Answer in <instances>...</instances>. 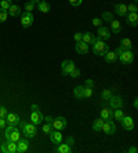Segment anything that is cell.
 I'll return each instance as SVG.
<instances>
[{
  "label": "cell",
  "mask_w": 138,
  "mask_h": 153,
  "mask_svg": "<svg viewBox=\"0 0 138 153\" xmlns=\"http://www.w3.org/2000/svg\"><path fill=\"white\" fill-rule=\"evenodd\" d=\"M115 53H116V55L120 58V61L124 65H128L134 61V54L131 53L130 50H124L122 47H117L116 50H115Z\"/></svg>",
  "instance_id": "6da1fadb"
},
{
  "label": "cell",
  "mask_w": 138,
  "mask_h": 153,
  "mask_svg": "<svg viewBox=\"0 0 138 153\" xmlns=\"http://www.w3.org/2000/svg\"><path fill=\"white\" fill-rule=\"evenodd\" d=\"M106 51H109V48H108V44H106L105 42H102L101 39L94 40V43H92V53L95 54V55H99V57H101V55H104Z\"/></svg>",
  "instance_id": "7a4b0ae2"
},
{
  "label": "cell",
  "mask_w": 138,
  "mask_h": 153,
  "mask_svg": "<svg viewBox=\"0 0 138 153\" xmlns=\"http://www.w3.org/2000/svg\"><path fill=\"white\" fill-rule=\"evenodd\" d=\"M19 126L22 127V132L25 134V137L26 138H33V137L36 135V132H37V130H36V126L33 124V123H25V121H19Z\"/></svg>",
  "instance_id": "3957f363"
},
{
  "label": "cell",
  "mask_w": 138,
  "mask_h": 153,
  "mask_svg": "<svg viewBox=\"0 0 138 153\" xmlns=\"http://www.w3.org/2000/svg\"><path fill=\"white\" fill-rule=\"evenodd\" d=\"M32 114H31V121H32L33 124H40L43 120H44V116L42 114V112L39 111V108L37 105H32Z\"/></svg>",
  "instance_id": "277c9868"
},
{
  "label": "cell",
  "mask_w": 138,
  "mask_h": 153,
  "mask_svg": "<svg viewBox=\"0 0 138 153\" xmlns=\"http://www.w3.org/2000/svg\"><path fill=\"white\" fill-rule=\"evenodd\" d=\"M6 138L7 141H13V142H17L18 139H19V131H18L15 126H8V128L6 130Z\"/></svg>",
  "instance_id": "5b68a950"
},
{
  "label": "cell",
  "mask_w": 138,
  "mask_h": 153,
  "mask_svg": "<svg viewBox=\"0 0 138 153\" xmlns=\"http://www.w3.org/2000/svg\"><path fill=\"white\" fill-rule=\"evenodd\" d=\"M33 24V15L29 11H24L21 14V25L24 28H29Z\"/></svg>",
  "instance_id": "8992f818"
},
{
  "label": "cell",
  "mask_w": 138,
  "mask_h": 153,
  "mask_svg": "<svg viewBox=\"0 0 138 153\" xmlns=\"http://www.w3.org/2000/svg\"><path fill=\"white\" fill-rule=\"evenodd\" d=\"M101 130H102L105 134H108V135H112L115 132V130H116V126H115V123L112 120H105L102 127H101Z\"/></svg>",
  "instance_id": "52a82bcc"
},
{
  "label": "cell",
  "mask_w": 138,
  "mask_h": 153,
  "mask_svg": "<svg viewBox=\"0 0 138 153\" xmlns=\"http://www.w3.org/2000/svg\"><path fill=\"white\" fill-rule=\"evenodd\" d=\"M1 152H4V153H15L17 152V142L7 141L6 143L1 145Z\"/></svg>",
  "instance_id": "ba28073f"
},
{
  "label": "cell",
  "mask_w": 138,
  "mask_h": 153,
  "mask_svg": "<svg viewBox=\"0 0 138 153\" xmlns=\"http://www.w3.org/2000/svg\"><path fill=\"white\" fill-rule=\"evenodd\" d=\"M51 126H53L54 130H60L61 131V130H64L66 127V120L64 117H57L51 121Z\"/></svg>",
  "instance_id": "9c48e42d"
},
{
  "label": "cell",
  "mask_w": 138,
  "mask_h": 153,
  "mask_svg": "<svg viewBox=\"0 0 138 153\" xmlns=\"http://www.w3.org/2000/svg\"><path fill=\"white\" fill-rule=\"evenodd\" d=\"M48 135H50V139H51V142H53L54 145H60V143L62 142V134L60 132V130H54V131L50 132Z\"/></svg>",
  "instance_id": "30bf717a"
},
{
  "label": "cell",
  "mask_w": 138,
  "mask_h": 153,
  "mask_svg": "<svg viewBox=\"0 0 138 153\" xmlns=\"http://www.w3.org/2000/svg\"><path fill=\"white\" fill-rule=\"evenodd\" d=\"M4 119H6V123H7L8 126H17V124H19V121H21L19 116L15 113H7V116Z\"/></svg>",
  "instance_id": "8fae6325"
},
{
  "label": "cell",
  "mask_w": 138,
  "mask_h": 153,
  "mask_svg": "<svg viewBox=\"0 0 138 153\" xmlns=\"http://www.w3.org/2000/svg\"><path fill=\"white\" fill-rule=\"evenodd\" d=\"M122 121V126H123L126 130H128V131H131L133 128H134V120L130 117V116H123V117L120 119Z\"/></svg>",
  "instance_id": "7c38bea8"
},
{
  "label": "cell",
  "mask_w": 138,
  "mask_h": 153,
  "mask_svg": "<svg viewBox=\"0 0 138 153\" xmlns=\"http://www.w3.org/2000/svg\"><path fill=\"white\" fill-rule=\"evenodd\" d=\"M29 148V142H28V139H18L17 141V152L18 153H25L26 150H28Z\"/></svg>",
  "instance_id": "4fadbf2b"
},
{
  "label": "cell",
  "mask_w": 138,
  "mask_h": 153,
  "mask_svg": "<svg viewBox=\"0 0 138 153\" xmlns=\"http://www.w3.org/2000/svg\"><path fill=\"white\" fill-rule=\"evenodd\" d=\"M73 68H75V64L72 62V61H69V59L64 61V62H62V75L69 76V73L72 72Z\"/></svg>",
  "instance_id": "5bb4252c"
},
{
  "label": "cell",
  "mask_w": 138,
  "mask_h": 153,
  "mask_svg": "<svg viewBox=\"0 0 138 153\" xmlns=\"http://www.w3.org/2000/svg\"><path fill=\"white\" fill-rule=\"evenodd\" d=\"M109 103L112 109H120L123 106V100L120 97H110L109 98Z\"/></svg>",
  "instance_id": "9a60e30c"
},
{
  "label": "cell",
  "mask_w": 138,
  "mask_h": 153,
  "mask_svg": "<svg viewBox=\"0 0 138 153\" xmlns=\"http://www.w3.org/2000/svg\"><path fill=\"white\" fill-rule=\"evenodd\" d=\"M75 50H76V53H78V54H87V51H89V44H86L83 40L76 42Z\"/></svg>",
  "instance_id": "2e32d148"
},
{
  "label": "cell",
  "mask_w": 138,
  "mask_h": 153,
  "mask_svg": "<svg viewBox=\"0 0 138 153\" xmlns=\"http://www.w3.org/2000/svg\"><path fill=\"white\" fill-rule=\"evenodd\" d=\"M115 13L117 15H120V17H126L127 15V6L123 3H119L115 6Z\"/></svg>",
  "instance_id": "e0dca14e"
},
{
  "label": "cell",
  "mask_w": 138,
  "mask_h": 153,
  "mask_svg": "<svg viewBox=\"0 0 138 153\" xmlns=\"http://www.w3.org/2000/svg\"><path fill=\"white\" fill-rule=\"evenodd\" d=\"M127 17V24L131 26H137L138 25V14L137 13H130L126 15Z\"/></svg>",
  "instance_id": "ac0fdd59"
},
{
  "label": "cell",
  "mask_w": 138,
  "mask_h": 153,
  "mask_svg": "<svg viewBox=\"0 0 138 153\" xmlns=\"http://www.w3.org/2000/svg\"><path fill=\"white\" fill-rule=\"evenodd\" d=\"M110 37V33L109 30H108V28H102V26H99L98 29V39L101 40H106Z\"/></svg>",
  "instance_id": "d6986e66"
},
{
  "label": "cell",
  "mask_w": 138,
  "mask_h": 153,
  "mask_svg": "<svg viewBox=\"0 0 138 153\" xmlns=\"http://www.w3.org/2000/svg\"><path fill=\"white\" fill-rule=\"evenodd\" d=\"M8 15H11V17H17V15L21 14V7L19 6H17V4H11L10 8H8Z\"/></svg>",
  "instance_id": "ffe728a7"
},
{
  "label": "cell",
  "mask_w": 138,
  "mask_h": 153,
  "mask_svg": "<svg viewBox=\"0 0 138 153\" xmlns=\"http://www.w3.org/2000/svg\"><path fill=\"white\" fill-rule=\"evenodd\" d=\"M81 40H83L86 44H92L94 40H95V36L92 35L91 32H86V33H83V39Z\"/></svg>",
  "instance_id": "44dd1931"
},
{
  "label": "cell",
  "mask_w": 138,
  "mask_h": 153,
  "mask_svg": "<svg viewBox=\"0 0 138 153\" xmlns=\"http://www.w3.org/2000/svg\"><path fill=\"white\" fill-rule=\"evenodd\" d=\"M101 117H102L104 120H112V117H113V111L105 108V109L101 111Z\"/></svg>",
  "instance_id": "7402d4cb"
},
{
  "label": "cell",
  "mask_w": 138,
  "mask_h": 153,
  "mask_svg": "<svg viewBox=\"0 0 138 153\" xmlns=\"http://www.w3.org/2000/svg\"><path fill=\"white\" fill-rule=\"evenodd\" d=\"M73 94H75V97H76L78 100L84 98V87H83V85H78V87H75Z\"/></svg>",
  "instance_id": "603a6c76"
},
{
  "label": "cell",
  "mask_w": 138,
  "mask_h": 153,
  "mask_svg": "<svg viewBox=\"0 0 138 153\" xmlns=\"http://www.w3.org/2000/svg\"><path fill=\"white\" fill-rule=\"evenodd\" d=\"M104 57H105L106 62H115V61L117 59V55L115 51H106V53L104 54Z\"/></svg>",
  "instance_id": "cb8c5ba5"
},
{
  "label": "cell",
  "mask_w": 138,
  "mask_h": 153,
  "mask_svg": "<svg viewBox=\"0 0 138 153\" xmlns=\"http://www.w3.org/2000/svg\"><path fill=\"white\" fill-rule=\"evenodd\" d=\"M110 29H112V32L113 33H119L122 30L120 22L116 21V19H112V21H110Z\"/></svg>",
  "instance_id": "d4e9b609"
},
{
  "label": "cell",
  "mask_w": 138,
  "mask_h": 153,
  "mask_svg": "<svg viewBox=\"0 0 138 153\" xmlns=\"http://www.w3.org/2000/svg\"><path fill=\"white\" fill-rule=\"evenodd\" d=\"M120 47L124 48V50H131L133 43H131V40L128 39V37H124V39H122V42H120Z\"/></svg>",
  "instance_id": "484cf974"
},
{
  "label": "cell",
  "mask_w": 138,
  "mask_h": 153,
  "mask_svg": "<svg viewBox=\"0 0 138 153\" xmlns=\"http://www.w3.org/2000/svg\"><path fill=\"white\" fill-rule=\"evenodd\" d=\"M37 8H39V11H42V13H48V11L51 10L50 4L46 3V1H39V3H37Z\"/></svg>",
  "instance_id": "4316f807"
},
{
  "label": "cell",
  "mask_w": 138,
  "mask_h": 153,
  "mask_svg": "<svg viewBox=\"0 0 138 153\" xmlns=\"http://www.w3.org/2000/svg\"><path fill=\"white\" fill-rule=\"evenodd\" d=\"M57 152H60V153H71L72 148L68 145V143H60V146L57 148Z\"/></svg>",
  "instance_id": "83f0119b"
},
{
  "label": "cell",
  "mask_w": 138,
  "mask_h": 153,
  "mask_svg": "<svg viewBox=\"0 0 138 153\" xmlns=\"http://www.w3.org/2000/svg\"><path fill=\"white\" fill-rule=\"evenodd\" d=\"M104 119L102 117H99V119H97L95 121H94V124H92V130L94 131H99L101 130V127H102V124H104Z\"/></svg>",
  "instance_id": "f1b7e54d"
},
{
  "label": "cell",
  "mask_w": 138,
  "mask_h": 153,
  "mask_svg": "<svg viewBox=\"0 0 138 153\" xmlns=\"http://www.w3.org/2000/svg\"><path fill=\"white\" fill-rule=\"evenodd\" d=\"M7 17H8V11L0 7V22H6Z\"/></svg>",
  "instance_id": "f546056e"
},
{
  "label": "cell",
  "mask_w": 138,
  "mask_h": 153,
  "mask_svg": "<svg viewBox=\"0 0 138 153\" xmlns=\"http://www.w3.org/2000/svg\"><path fill=\"white\" fill-rule=\"evenodd\" d=\"M11 6V0H0V7L4 10H8Z\"/></svg>",
  "instance_id": "4dcf8cb0"
},
{
  "label": "cell",
  "mask_w": 138,
  "mask_h": 153,
  "mask_svg": "<svg viewBox=\"0 0 138 153\" xmlns=\"http://www.w3.org/2000/svg\"><path fill=\"white\" fill-rule=\"evenodd\" d=\"M124 114H123V111H120V109H116V111L113 112V117L116 119V120H119L120 121V119L123 117Z\"/></svg>",
  "instance_id": "1f68e13d"
},
{
  "label": "cell",
  "mask_w": 138,
  "mask_h": 153,
  "mask_svg": "<svg viewBox=\"0 0 138 153\" xmlns=\"http://www.w3.org/2000/svg\"><path fill=\"white\" fill-rule=\"evenodd\" d=\"M69 76H71V77H73V79L79 77V76H80V71H79V69L76 68V66H75V68L72 69V72L69 73Z\"/></svg>",
  "instance_id": "d6a6232c"
},
{
  "label": "cell",
  "mask_w": 138,
  "mask_h": 153,
  "mask_svg": "<svg viewBox=\"0 0 138 153\" xmlns=\"http://www.w3.org/2000/svg\"><path fill=\"white\" fill-rule=\"evenodd\" d=\"M51 131H53V126L50 124V123L43 126V132H44V134H50Z\"/></svg>",
  "instance_id": "836d02e7"
},
{
  "label": "cell",
  "mask_w": 138,
  "mask_h": 153,
  "mask_svg": "<svg viewBox=\"0 0 138 153\" xmlns=\"http://www.w3.org/2000/svg\"><path fill=\"white\" fill-rule=\"evenodd\" d=\"M110 97H112V93H110L109 90H105V91L102 93V100L104 101H109Z\"/></svg>",
  "instance_id": "e575fe53"
},
{
  "label": "cell",
  "mask_w": 138,
  "mask_h": 153,
  "mask_svg": "<svg viewBox=\"0 0 138 153\" xmlns=\"http://www.w3.org/2000/svg\"><path fill=\"white\" fill-rule=\"evenodd\" d=\"M33 8H35V4L33 3H31V1H26V3H25V11H29V13H31V11H33Z\"/></svg>",
  "instance_id": "d590c367"
},
{
  "label": "cell",
  "mask_w": 138,
  "mask_h": 153,
  "mask_svg": "<svg viewBox=\"0 0 138 153\" xmlns=\"http://www.w3.org/2000/svg\"><path fill=\"white\" fill-rule=\"evenodd\" d=\"M102 19H104V21H106V22H108V21H112V19H113V17H112V14H110V13H104V14H102Z\"/></svg>",
  "instance_id": "8d00e7d4"
},
{
  "label": "cell",
  "mask_w": 138,
  "mask_h": 153,
  "mask_svg": "<svg viewBox=\"0 0 138 153\" xmlns=\"http://www.w3.org/2000/svg\"><path fill=\"white\" fill-rule=\"evenodd\" d=\"M127 11H130V13H137V11H138L137 4L133 3V4H130V6H127Z\"/></svg>",
  "instance_id": "74e56055"
},
{
  "label": "cell",
  "mask_w": 138,
  "mask_h": 153,
  "mask_svg": "<svg viewBox=\"0 0 138 153\" xmlns=\"http://www.w3.org/2000/svg\"><path fill=\"white\" fill-rule=\"evenodd\" d=\"M92 95V88H89V87H84V97L90 98Z\"/></svg>",
  "instance_id": "f35d334b"
},
{
  "label": "cell",
  "mask_w": 138,
  "mask_h": 153,
  "mask_svg": "<svg viewBox=\"0 0 138 153\" xmlns=\"http://www.w3.org/2000/svg\"><path fill=\"white\" fill-rule=\"evenodd\" d=\"M7 116V109L4 106H0V117H6Z\"/></svg>",
  "instance_id": "ab89813d"
},
{
  "label": "cell",
  "mask_w": 138,
  "mask_h": 153,
  "mask_svg": "<svg viewBox=\"0 0 138 153\" xmlns=\"http://www.w3.org/2000/svg\"><path fill=\"white\" fill-rule=\"evenodd\" d=\"M101 24H102V19H99V18H94L92 19V25L94 26H101Z\"/></svg>",
  "instance_id": "60d3db41"
},
{
  "label": "cell",
  "mask_w": 138,
  "mask_h": 153,
  "mask_svg": "<svg viewBox=\"0 0 138 153\" xmlns=\"http://www.w3.org/2000/svg\"><path fill=\"white\" fill-rule=\"evenodd\" d=\"M69 3H71L72 6H75V7H78V6L81 4V0H69Z\"/></svg>",
  "instance_id": "b9f144b4"
},
{
  "label": "cell",
  "mask_w": 138,
  "mask_h": 153,
  "mask_svg": "<svg viewBox=\"0 0 138 153\" xmlns=\"http://www.w3.org/2000/svg\"><path fill=\"white\" fill-rule=\"evenodd\" d=\"M81 39H83V33H80V32L75 33V40H76V42H80Z\"/></svg>",
  "instance_id": "7bdbcfd3"
},
{
  "label": "cell",
  "mask_w": 138,
  "mask_h": 153,
  "mask_svg": "<svg viewBox=\"0 0 138 153\" xmlns=\"http://www.w3.org/2000/svg\"><path fill=\"white\" fill-rule=\"evenodd\" d=\"M84 87H89V88H92V87H94V82H92V80H86V85Z\"/></svg>",
  "instance_id": "ee69618b"
},
{
  "label": "cell",
  "mask_w": 138,
  "mask_h": 153,
  "mask_svg": "<svg viewBox=\"0 0 138 153\" xmlns=\"http://www.w3.org/2000/svg\"><path fill=\"white\" fill-rule=\"evenodd\" d=\"M65 143H68V145H69V146H72V145H73V143H75V139H73V137H68V138H66V142H65Z\"/></svg>",
  "instance_id": "f6af8a7d"
},
{
  "label": "cell",
  "mask_w": 138,
  "mask_h": 153,
  "mask_svg": "<svg viewBox=\"0 0 138 153\" xmlns=\"http://www.w3.org/2000/svg\"><path fill=\"white\" fill-rule=\"evenodd\" d=\"M6 124H7V123H6V119L0 117V128H4L6 127Z\"/></svg>",
  "instance_id": "bcb514c9"
},
{
  "label": "cell",
  "mask_w": 138,
  "mask_h": 153,
  "mask_svg": "<svg viewBox=\"0 0 138 153\" xmlns=\"http://www.w3.org/2000/svg\"><path fill=\"white\" fill-rule=\"evenodd\" d=\"M44 120H46L47 123H50V124H51V121H53V117H50V116H47V117H44Z\"/></svg>",
  "instance_id": "7dc6e473"
},
{
  "label": "cell",
  "mask_w": 138,
  "mask_h": 153,
  "mask_svg": "<svg viewBox=\"0 0 138 153\" xmlns=\"http://www.w3.org/2000/svg\"><path fill=\"white\" fill-rule=\"evenodd\" d=\"M128 152H130V153H135V152H137V149H135V148H130V149H128Z\"/></svg>",
  "instance_id": "c3c4849f"
},
{
  "label": "cell",
  "mask_w": 138,
  "mask_h": 153,
  "mask_svg": "<svg viewBox=\"0 0 138 153\" xmlns=\"http://www.w3.org/2000/svg\"><path fill=\"white\" fill-rule=\"evenodd\" d=\"M29 1H31V3H33V4H35V3H39V1H42V0H29Z\"/></svg>",
  "instance_id": "681fc988"
},
{
  "label": "cell",
  "mask_w": 138,
  "mask_h": 153,
  "mask_svg": "<svg viewBox=\"0 0 138 153\" xmlns=\"http://www.w3.org/2000/svg\"><path fill=\"white\" fill-rule=\"evenodd\" d=\"M137 106H138V101L135 100V101H134V108H137Z\"/></svg>",
  "instance_id": "f907efd6"
}]
</instances>
